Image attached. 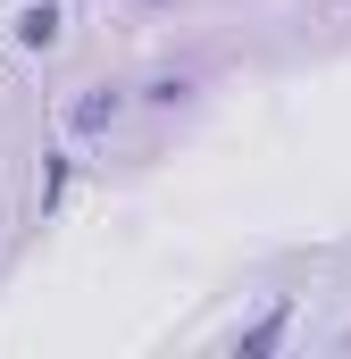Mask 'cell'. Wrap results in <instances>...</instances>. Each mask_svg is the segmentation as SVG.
Segmentation results:
<instances>
[{
	"instance_id": "obj_3",
	"label": "cell",
	"mask_w": 351,
	"mask_h": 359,
	"mask_svg": "<svg viewBox=\"0 0 351 359\" xmlns=\"http://www.w3.org/2000/svg\"><path fill=\"white\" fill-rule=\"evenodd\" d=\"M284 334H293V301H267L251 326H234L226 334V351H243V359H267V351H284Z\"/></svg>"
},
{
	"instance_id": "obj_5",
	"label": "cell",
	"mask_w": 351,
	"mask_h": 359,
	"mask_svg": "<svg viewBox=\"0 0 351 359\" xmlns=\"http://www.w3.org/2000/svg\"><path fill=\"white\" fill-rule=\"evenodd\" d=\"M192 100V76H151V84H134V109H184Z\"/></svg>"
},
{
	"instance_id": "obj_1",
	"label": "cell",
	"mask_w": 351,
	"mask_h": 359,
	"mask_svg": "<svg viewBox=\"0 0 351 359\" xmlns=\"http://www.w3.org/2000/svg\"><path fill=\"white\" fill-rule=\"evenodd\" d=\"M126 109H134V84H84L76 100H67V117H59V126H67V142H100Z\"/></svg>"
},
{
	"instance_id": "obj_4",
	"label": "cell",
	"mask_w": 351,
	"mask_h": 359,
	"mask_svg": "<svg viewBox=\"0 0 351 359\" xmlns=\"http://www.w3.org/2000/svg\"><path fill=\"white\" fill-rule=\"evenodd\" d=\"M67 184H76V151H51V168H42V192H34V209H42V226L67 209Z\"/></svg>"
},
{
	"instance_id": "obj_2",
	"label": "cell",
	"mask_w": 351,
	"mask_h": 359,
	"mask_svg": "<svg viewBox=\"0 0 351 359\" xmlns=\"http://www.w3.org/2000/svg\"><path fill=\"white\" fill-rule=\"evenodd\" d=\"M8 42L34 50V59H51V50L67 42V8H59V0H25V8L8 17Z\"/></svg>"
}]
</instances>
